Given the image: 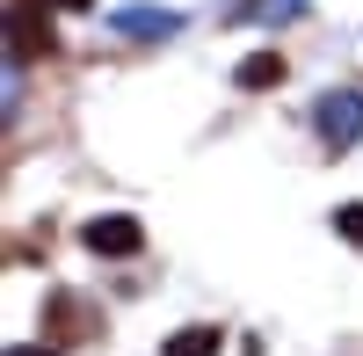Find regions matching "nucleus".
Segmentation results:
<instances>
[{
  "label": "nucleus",
  "mask_w": 363,
  "mask_h": 356,
  "mask_svg": "<svg viewBox=\"0 0 363 356\" xmlns=\"http://www.w3.org/2000/svg\"><path fill=\"white\" fill-rule=\"evenodd\" d=\"M95 255H109V262H131L138 247H145V226L131 218V211H102V218H87V233H80Z\"/></svg>",
  "instance_id": "nucleus-4"
},
{
  "label": "nucleus",
  "mask_w": 363,
  "mask_h": 356,
  "mask_svg": "<svg viewBox=\"0 0 363 356\" xmlns=\"http://www.w3.org/2000/svg\"><path fill=\"white\" fill-rule=\"evenodd\" d=\"M284 73H291V66H284V58H277V51H255V58H247V66H240L233 80H240V87H277Z\"/></svg>",
  "instance_id": "nucleus-6"
},
{
  "label": "nucleus",
  "mask_w": 363,
  "mask_h": 356,
  "mask_svg": "<svg viewBox=\"0 0 363 356\" xmlns=\"http://www.w3.org/2000/svg\"><path fill=\"white\" fill-rule=\"evenodd\" d=\"M44 8H95V0H44Z\"/></svg>",
  "instance_id": "nucleus-10"
},
{
  "label": "nucleus",
  "mask_w": 363,
  "mask_h": 356,
  "mask_svg": "<svg viewBox=\"0 0 363 356\" xmlns=\"http://www.w3.org/2000/svg\"><path fill=\"white\" fill-rule=\"evenodd\" d=\"M44 335L58 349H73V342H102V313L80 299V291H51L44 299Z\"/></svg>",
  "instance_id": "nucleus-1"
},
{
  "label": "nucleus",
  "mask_w": 363,
  "mask_h": 356,
  "mask_svg": "<svg viewBox=\"0 0 363 356\" xmlns=\"http://www.w3.org/2000/svg\"><path fill=\"white\" fill-rule=\"evenodd\" d=\"M335 233H342L349 247H363V196H356V204H342V211H335Z\"/></svg>",
  "instance_id": "nucleus-7"
},
{
  "label": "nucleus",
  "mask_w": 363,
  "mask_h": 356,
  "mask_svg": "<svg viewBox=\"0 0 363 356\" xmlns=\"http://www.w3.org/2000/svg\"><path fill=\"white\" fill-rule=\"evenodd\" d=\"M124 29H131V37H145V29H153V37H167L174 15H124Z\"/></svg>",
  "instance_id": "nucleus-8"
},
{
  "label": "nucleus",
  "mask_w": 363,
  "mask_h": 356,
  "mask_svg": "<svg viewBox=\"0 0 363 356\" xmlns=\"http://www.w3.org/2000/svg\"><path fill=\"white\" fill-rule=\"evenodd\" d=\"M8 51L22 58H58V37H51V22H44V0H15L8 8Z\"/></svg>",
  "instance_id": "nucleus-3"
},
{
  "label": "nucleus",
  "mask_w": 363,
  "mask_h": 356,
  "mask_svg": "<svg viewBox=\"0 0 363 356\" xmlns=\"http://www.w3.org/2000/svg\"><path fill=\"white\" fill-rule=\"evenodd\" d=\"M8 356H58V342L44 335V342H22V349H8Z\"/></svg>",
  "instance_id": "nucleus-9"
},
{
  "label": "nucleus",
  "mask_w": 363,
  "mask_h": 356,
  "mask_svg": "<svg viewBox=\"0 0 363 356\" xmlns=\"http://www.w3.org/2000/svg\"><path fill=\"white\" fill-rule=\"evenodd\" d=\"M313 131H320L327 153H349V145L363 138V95H356V87H335V95H320Z\"/></svg>",
  "instance_id": "nucleus-2"
},
{
  "label": "nucleus",
  "mask_w": 363,
  "mask_h": 356,
  "mask_svg": "<svg viewBox=\"0 0 363 356\" xmlns=\"http://www.w3.org/2000/svg\"><path fill=\"white\" fill-rule=\"evenodd\" d=\"M225 349V335L211 328V320H196V328H174L167 335V356H218Z\"/></svg>",
  "instance_id": "nucleus-5"
}]
</instances>
